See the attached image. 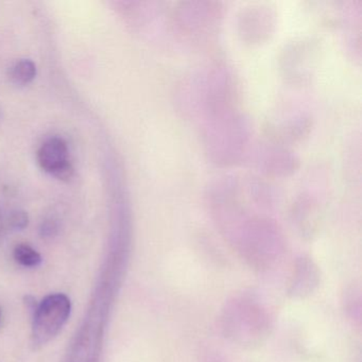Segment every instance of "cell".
Wrapping results in <instances>:
<instances>
[{"label": "cell", "mask_w": 362, "mask_h": 362, "mask_svg": "<svg viewBox=\"0 0 362 362\" xmlns=\"http://www.w3.org/2000/svg\"><path fill=\"white\" fill-rule=\"evenodd\" d=\"M217 223L230 247L254 270H270L285 255V237L269 220L250 218L235 211L217 216Z\"/></svg>", "instance_id": "6da1fadb"}, {"label": "cell", "mask_w": 362, "mask_h": 362, "mask_svg": "<svg viewBox=\"0 0 362 362\" xmlns=\"http://www.w3.org/2000/svg\"><path fill=\"white\" fill-rule=\"evenodd\" d=\"M273 326L272 313L255 294L233 296L220 311V332L228 342L243 349L259 346L270 336Z\"/></svg>", "instance_id": "7a4b0ae2"}, {"label": "cell", "mask_w": 362, "mask_h": 362, "mask_svg": "<svg viewBox=\"0 0 362 362\" xmlns=\"http://www.w3.org/2000/svg\"><path fill=\"white\" fill-rule=\"evenodd\" d=\"M71 298L64 293H52L43 298L33 313L31 342L42 347L56 338L69 321Z\"/></svg>", "instance_id": "3957f363"}, {"label": "cell", "mask_w": 362, "mask_h": 362, "mask_svg": "<svg viewBox=\"0 0 362 362\" xmlns=\"http://www.w3.org/2000/svg\"><path fill=\"white\" fill-rule=\"evenodd\" d=\"M37 163L45 173L61 181H69L73 177L69 146L62 137H50L42 144L37 150Z\"/></svg>", "instance_id": "277c9868"}, {"label": "cell", "mask_w": 362, "mask_h": 362, "mask_svg": "<svg viewBox=\"0 0 362 362\" xmlns=\"http://www.w3.org/2000/svg\"><path fill=\"white\" fill-rule=\"evenodd\" d=\"M321 279V270L317 262L309 256H298L292 267L288 296L296 300L309 298L319 289Z\"/></svg>", "instance_id": "5b68a950"}, {"label": "cell", "mask_w": 362, "mask_h": 362, "mask_svg": "<svg viewBox=\"0 0 362 362\" xmlns=\"http://www.w3.org/2000/svg\"><path fill=\"white\" fill-rule=\"evenodd\" d=\"M343 310L349 320L359 325L361 322L362 298L361 289L358 285H351L342 294Z\"/></svg>", "instance_id": "8992f818"}, {"label": "cell", "mask_w": 362, "mask_h": 362, "mask_svg": "<svg viewBox=\"0 0 362 362\" xmlns=\"http://www.w3.org/2000/svg\"><path fill=\"white\" fill-rule=\"evenodd\" d=\"M37 65L30 59H22L10 69V79L16 86H26L33 83L37 77Z\"/></svg>", "instance_id": "52a82bcc"}, {"label": "cell", "mask_w": 362, "mask_h": 362, "mask_svg": "<svg viewBox=\"0 0 362 362\" xmlns=\"http://www.w3.org/2000/svg\"><path fill=\"white\" fill-rule=\"evenodd\" d=\"M14 260L25 268H37L43 262L41 254L27 243H20L13 250Z\"/></svg>", "instance_id": "ba28073f"}, {"label": "cell", "mask_w": 362, "mask_h": 362, "mask_svg": "<svg viewBox=\"0 0 362 362\" xmlns=\"http://www.w3.org/2000/svg\"><path fill=\"white\" fill-rule=\"evenodd\" d=\"M29 216L25 211H13L6 219V228L11 230H23L28 226Z\"/></svg>", "instance_id": "9c48e42d"}, {"label": "cell", "mask_w": 362, "mask_h": 362, "mask_svg": "<svg viewBox=\"0 0 362 362\" xmlns=\"http://www.w3.org/2000/svg\"><path fill=\"white\" fill-rule=\"evenodd\" d=\"M59 232L58 222L54 219H46L42 222L40 234L43 238H54Z\"/></svg>", "instance_id": "30bf717a"}, {"label": "cell", "mask_w": 362, "mask_h": 362, "mask_svg": "<svg viewBox=\"0 0 362 362\" xmlns=\"http://www.w3.org/2000/svg\"><path fill=\"white\" fill-rule=\"evenodd\" d=\"M24 303L25 305H26V308L28 309V310L33 315L35 309H37V305H39L37 300H35L33 296H26L24 298Z\"/></svg>", "instance_id": "8fae6325"}, {"label": "cell", "mask_w": 362, "mask_h": 362, "mask_svg": "<svg viewBox=\"0 0 362 362\" xmlns=\"http://www.w3.org/2000/svg\"><path fill=\"white\" fill-rule=\"evenodd\" d=\"M201 362H226V360L220 354L211 353L207 355Z\"/></svg>", "instance_id": "7c38bea8"}, {"label": "cell", "mask_w": 362, "mask_h": 362, "mask_svg": "<svg viewBox=\"0 0 362 362\" xmlns=\"http://www.w3.org/2000/svg\"><path fill=\"white\" fill-rule=\"evenodd\" d=\"M6 228V221L4 220L3 216L0 214V234L3 233L4 228Z\"/></svg>", "instance_id": "4fadbf2b"}, {"label": "cell", "mask_w": 362, "mask_h": 362, "mask_svg": "<svg viewBox=\"0 0 362 362\" xmlns=\"http://www.w3.org/2000/svg\"><path fill=\"white\" fill-rule=\"evenodd\" d=\"M0 321H1V310H0Z\"/></svg>", "instance_id": "5bb4252c"}]
</instances>
